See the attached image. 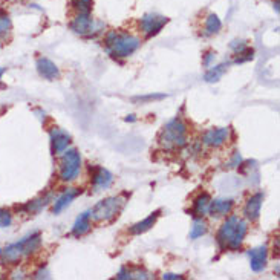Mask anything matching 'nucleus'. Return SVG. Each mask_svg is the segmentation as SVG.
Instances as JSON below:
<instances>
[{
  "label": "nucleus",
  "instance_id": "f257e3e1",
  "mask_svg": "<svg viewBox=\"0 0 280 280\" xmlns=\"http://www.w3.org/2000/svg\"><path fill=\"white\" fill-rule=\"evenodd\" d=\"M248 233V224L245 219L231 215L227 218V221L219 227L216 233V242L221 250L224 251H238L241 250L245 236Z\"/></svg>",
  "mask_w": 280,
  "mask_h": 280
},
{
  "label": "nucleus",
  "instance_id": "f03ea898",
  "mask_svg": "<svg viewBox=\"0 0 280 280\" xmlns=\"http://www.w3.org/2000/svg\"><path fill=\"white\" fill-rule=\"evenodd\" d=\"M141 46V40L138 37L123 32V31H109L104 37V49L112 58H127L138 51Z\"/></svg>",
  "mask_w": 280,
  "mask_h": 280
},
{
  "label": "nucleus",
  "instance_id": "7ed1b4c3",
  "mask_svg": "<svg viewBox=\"0 0 280 280\" xmlns=\"http://www.w3.org/2000/svg\"><path fill=\"white\" fill-rule=\"evenodd\" d=\"M158 141L162 149L166 150H178L187 144V126L185 123L176 116V118L167 121L162 126Z\"/></svg>",
  "mask_w": 280,
  "mask_h": 280
},
{
  "label": "nucleus",
  "instance_id": "20e7f679",
  "mask_svg": "<svg viewBox=\"0 0 280 280\" xmlns=\"http://www.w3.org/2000/svg\"><path fill=\"white\" fill-rule=\"evenodd\" d=\"M40 245H41V235L38 231H35V233H32V235L20 239L18 242L8 245L5 250H2L0 258H2V261L5 264H17L23 258L35 253L40 248Z\"/></svg>",
  "mask_w": 280,
  "mask_h": 280
},
{
  "label": "nucleus",
  "instance_id": "39448f33",
  "mask_svg": "<svg viewBox=\"0 0 280 280\" xmlns=\"http://www.w3.org/2000/svg\"><path fill=\"white\" fill-rule=\"evenodd\" d=\"M126 204H127V195L104 198L89 212L90 219L95 222H112L120 216Z\"/></svg>",
  "mask_w": 280,
  "mask_h": 280
},
{
  "label": "nucleus",
  "instance_id": "423d86ee",
  "mask_svg": "<svg viewBox=\"0 0 280 280\" xmlns=\"http://www.w3.org/2000/svg\"><path fill=\"white\" fill-rule=\"evenodd\" d=\"M81 172V155L77 149H66L60 158V181L72 182Z\"/></svg>",
  "mask_w": 280,
  "mask_h": 280
},
{
  "label": "nucleus",
  "instance_id": "0eeeda50",
  "mask_svg": "<svg viewBox=\"0 0 280 280\" xmlns=\"http://www.w3.org/2000/svg\"><path fill=\"white\" fill-rule=\"evenodd\" d=\"M169 23V18L159 14H146L141 21H139V28H141L146 38H150L156 34H159L166 25Z\"/></svg>",
  "mask_w": 280,
  "mask_h": 280
},
{
  "label": "nucleus",
  "instance_id": "6e6552de",
  "mask_svg": "<svg viewBox=\"0 0 280 280\" xmlns=\"http://www.w3.org/2000/svg\"><path fill=\"white\" fill-rule=\"evenodd\" d=\"M71 29L81 37H89V35H93L95 32H98L97 23L92 18L90 12H87V14L78 12L74 17V20L71 21Z\"/></svg>",
  "mask_w": 280,
  "mask_h": 280
},
{
  "label": "nucleus",
  "instance_id": "1a4fd4ad",
  "mask_svg": "<svg viewBox=\"0 0 280 280\" xmlns=\"http://www.w3.org/2000/svg\"><path fill=\"white\" fill-rule=\"evenodd\" d=\"M92 176H90V182H92V187L95 192H101V190H107L109 187L113 184V175L104 169V167H89Z\"/></svg>",
  "mask_w": 280,
  "mask_h": 280
},
{
  "label": "nucleus",
  "instance_id": "9d476101",
  "mask_svg": "<svg viewBox=\"0 0 280 280\" xmlns=\"http://www.w3.org/2000/svg\"><path fill=\"white\" fill-rule=\"evenodd\" d=\"M49 138H51V152L52 155H61L71 144L72 138L66 130L60 127H52L49 130Z\"/></svg>",
  "mask_w": 280,
  "mask_h": 280
},
{
  "label": "nucleus",
  "instance_id": "9b49d317",
  "mask_svg": "<svg viewBox=\"0 0 280 280\" xmlns=\"http://www.w3.org/2000/svg\"><path fill=\"white\" fill-rule=\"evenodd\" d=\"M230 138V127H213L202 135V144L208 147H221Z\"/></svg>",
  "mask_w": 280,
  "mask_h": 280
},
{
  "label": "nucleus",
  "instance_id": "f8f14e48",
  "mask_svg": "<svg viewBox=\"0 0 280 280\" xmlns=\"http://www.w3.org/2000/svg\"><path fill=\"white\" fill-rule=\"evenodd\" d=\"M264 199H265V195L264 192H258L254 193L245 204V208H244V216L245 219L251 221V222H256L259 218H261V208H262V204H264Z\"/></svg>",
  "mask_w": 280,
  "mask_h": 280
},
{
  "label": "nucleus",
  "instance_id": "ddd939ff",
  "mask_svg": "<svg viewBox=\"0 0 280 280\" xmlns=\"http://www.w3.org/2000/svg\"><path fill=\"white\" fill-rule=\"evenodd\" d=\"M250 256V267L254 273H261L267 268V259H268V247L261 245L251 248L248 251Z\"/></svg>",
  "mask_w": 280,
  "mask_h": 280
},
{
  "label": "nucleus",
  "instance_id": "4468645a",
  "mask_svg": "<svg viewBox=\"0 0 280 280\" xmlns=\"http://www.w3.org/2000/svg\"><path fill=\"white\" fill-rule=\"evenodd\" d=\"M35 67H37V72L44 78V80H57L60 78V69L58 66L49 60L48 57H38L35 61Z\"/></svg>",
  "mask_w": 280,
  "mask_h": 280
},
{
  "label": "nucleus",
  "instance_id": "2eb2a0df",
  "mask_svg": "<svg viewBox=\"0 0 280 280\" xmlns=\"http://www.w3.org/2000/svg\"><path fill=\"white\" fill-rule=\"evenodd\" d=\"M233 207H235V201L233 199H212L207 213H210L212 218H224L233 212Z\"/></svg>",
  "mask_w": 280,
  "mask_h": 280
},
{
  "label": "nucleus",
  "instance_id": "dca6fc26",
  "mask_svg": "<svg viewBox=\"0 0 280 280\" xmlns=\"http://www.w3.org/2000/svg\"><path fill=\"white\" fill-rule=\"evenodd\" d=\"M80 195H81V189H67V190H64V192L57 198V201L54 202L52 213H54V215L61 213L63 210L71 205L72 201H74L77 196H80Z\"/></svg>",
  "mask_w": 280,
  "mask_h": 280
},
{
  "label": "nucleus",
  "instance_id": "f3484780",
  "mask_svg": "<svg viewBox=\"0 0 280 280\" xmlns=\"http://www.w3.org/2000/svg\"><path fill=\"white\" fill-rule=\"evenodd\" d=\"M210 202H212V196H210L208 193L202 192L199 193L195 199H193V207L190 210V215L196 219V218H204V215L208 212V205Z\"/></svg>",
  "mask_w": 280,
  "mask_h": 280
},
{
  "label": "nucleus",
  "instance_id": "a211bd4d",
  "mask_svg": "<svg viewBox=\"0 0 280 280\" xmlns=\"http://www.w3.org/2000/svg\"><path fill=\"white\" fill-rule=\"evenodd\" d=\"M159 216H161V210H156V212L150 213L146 219L139 221V222H136L135 225L130 227V230H129V231H130V235H133V236H139V235H143V233L149 231V230L156 224V221L159 219Z\"/></svg>",
  "mask_w": 280,
  "mask_h": 280
},
{
  "label": "nucleus",
  "instance_id": "6ab92c4d",
  "mask_svg": "<svg viewBox=\"0 0 280 280\" xmlns=\"http://www.w3.org/2000/svg\"><path fill=\"white\" fill-rule=\"evenodd\" d=\"M52 199V195H46V196H40L37 199H32L29 202H26L23 207H17V210H20V212H25L26 215H37L40 213L41 210L48 205Z\"/></svg>",
  "mask_w": 280,
  "mask_h": 280
},
{
  "label": "nucleus",
  "instance_id": "aec40b11",
  "mask_svg": "<svg viewBox=\"0 0 280 280\" xmlns=\"http://www.w3.org/2000/svg\"><path fill=\"white\" fill-rule=\"evenodd\" d=\"M90 227H92V224H90V213L86 212V213L80 215V216L75 219V222H74V225H72L71 235L75 236V238H81V236H84L86 233L90 230Z\"/></svg>",
  "mask_w": 280,
  "mask_h": 280
},
{
  "label": "nucleus",
  "instance_id": "412c9836",
  "mask_svg": "<svg viewBox=\"0 0 280 280\" xmlns=\"http://www.w3.org/2000/svg\"><path fill=\"white\" fill-rule=\"evenodd\" d=\"M228 66H230V63H221L218 66L210 67L208 71L205 72V75H204V80L207 83H218L222 78V75L227 72Z\"/></svg>",
  "mask_w": 280,
  "mask_h": 280
},
{
  "label": "nucleus",
  "instance_id": "4be33fe9",
  "mask_svg": "<svg viewBox=\"0 0 280 280\" xmlns=\"http://www.w3.org/2000/svg\"><path fill=\"white\" fill-rule=\"evenodd\" d=\"M205 35H215L222 29V21L216 14H208L205 18Z\"/></svg>",
  "mask_w": 280,
  "mask_h": 280
},
{
  "label": "nucleus",
  "instance_id": "5701e85b",
  "mask_svg": "<svg viewBox=\"0 0 280 280\" xmlns=\"http://www.w3.org/2000/svg\"><path fill=\"white\" fill-rule=\"evenodd\" d=\"M207 230H208V227H207V222L202 219V218H196L195 219V222H193V227H192V230H190V239H199V238H202L205 233H207Z\"/></svg>",
  "mask_w": 280,
  "mask_h": 280
},
{
  "label": "nucleus",
  "instance_id": "b1692460",
  "mask_svg": "<svg viewBox=\"0 0 280 280\" xmlns=\"http://www.w3.org/2000/svg\"><path fill=\"white\" fill-rule=\"evenodd\" d=\"M11 28H12V23H11L9 15L3 11H0V38L6 37L11 32Z\"/></svg>",
  "mask_w": 280,
  "mask_h": 280
},
{
  "label": "nucleus",
  "instance_id": "393cba45",
  "mask_svg": "<svg viewBox=\"0 0 280 280\" xmlns=\"http://www.w3.org/2000/svg\"><path fill=\"white\" fill-rule=\"evenodd\" d=\"M71 2H72V6L77 9V12L87 14L92 11V5H93L92 0H71Z\"/></svg>",
  "mask_w": 280,
  "mask_h": 280
},
{
  "label": "nucleus",
  "instance_id": "a878e982",
  "mask_svg": "<svg viewBox=\"0 0 280 280\" xmlns=\"http://www.w3.org/2000/svg\"><path fill=\"white\" fill-rule=\"evenodd\" d=\"M12 225V213L6 208H0V228H8Z\"/></svg>",
  "mask_w": 280,
  "mask_h": 280
},
{
  "label": "nucleus",
  "instance_id": "bb28decb",
  "mask_svg": "<svg viewBox=\"0 0 280 280\" xmlns=\"http://www.w3.org/2000/svg\"><path fill=\"white\" fill-rule=\"evenodd\" d=\"M254 58V49L253 48H248L245 49V51H242L241 54H238L236 55V60H235V63L236 64H241V63H247V61H251Z\"/></svg>",
  "mask_w": 280,
  "mask_h": 280
},
{
  "label": "nucleus",
  "instance_id": "cd10ccee",
  "mask_svg": "<svg viewBox=\"0 0 280 280\" xmlns=\"http://www.w3.org/2000/svg\"><path fill=\"white\" fill-rule=\"evenodd\" d=\"M248 48V44H247V41H244V40H235V41H231L230 43V49L235 52V55H238V54H241L242 51H245Z\"/></svg>",
  "mask_w": 280,
  "mask_h": 280
},
{
  "label": "nucleus",
  "instance_id": "c85d7f7f",
  "mask_svg": "<svg viewBox=\"0 0 280 280\" xmlns=\"http://www.w3.org/2000/svg\"><path fill=\"white\" fill-rule=\"evenodd\" d=\"M239 166H242V156H241L239 152H235V153H233V156H231V159H230V162H228V167L230 169H236Z\"/></svg>",
  "mask_w": 280,
  "mask_h": 280
},
{
  "label": "nucleus",
  "instance_id": "c756f323",
  "mask_svg": "<svg viewBox=\"0 0 280 280\" xmlns=\"http://www.w3.org/2000/svg\"><path fill=\"white\" fill-rule=\"evenodd\" d=\"M166 93H153V95H143V97H136V101H152V100H162L166 98Z\"/></svg>",
  "mask_w": 280,
  "mask_h": 280
},
{
  "label": "nucleus",
  "instance_id": "7c9ffc66",
  "mask_svg": "<svg viewBox=\"0 0 280 280\" xmlns=\"http://www.w3.org/2000/svg\"><path fill=\"white\" fill-rule=\"evenodd\" d=\"M215 57H216V54H215V52H207V54H205V57H204V61H202V63H204V66H205V67H210V63H212V61L215 60Z\"/></svg>",
  "mask_w": 280,
  "mask_h": 280
},
{
  "label": "nucleus",
  "instance_id": "2f4dec72",
  "mask_svg": "<svg viewBox=\"0 0 280 280\" xmlns=\"http://www.w3.org/2000/svg\"><path fill=\"white\" fill-rule=\"evenodd\" d=\"M162 279L164 280H179V279H184L181 274H175V273H164L162 274Z\"/></svg>",
  "mask_w": 280,
  "mask_h": 280
},
{
  "label": "nucleus",
  "instance_id": "473e14b6",
  "mask_svg": "<svg viewBox=\"0 0 280 280\" xmlns=\"http://www.w3.org/2000/svg\"><path fill=\"white\" fill-rule=\"evenodd\" d=\"M126 121H136V118H135V115H129L127 118H126Z\"/></svg>",
  "mask_w": 280,
  "mask_h": 280
},
{
  "label": "nucleus",
  "instance_id": "72a5a7b5",
  "mask_svg": "<svg viewBox=\"0 0 280 280\" xmlns=\"http://www.w3.org/2000/svg\"><path fill=\"white\" fill-rule=\"evenodd\" d=\"M5 72H6V69L5 67H0V80H2V77H3Z\"/></svg>",
  "mask_w": 280,
  "mask_h": 280
},
{
  "label": "nucleus",
  "instance_id": "f704fd0d",
  "mask_svg": "<svg viewBox=\"0 0 280 280\" xmlns=\"http://www.w3.org/2000/svg\"><path fill=\"white\" fill-rule=\"evenodd\" d=\"M0 254H2V250H0Z\"/></svg>",
  "mask_w": 280,
  "mask_h": 280
}]
</instances>
